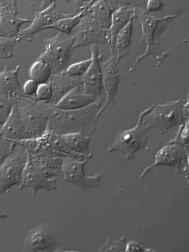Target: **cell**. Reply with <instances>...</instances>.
Returning a JSON list of instances; mask_svg holds the SVG:
<instances>
[{
    "label": "cell",
    "mask_w": 189,
    "mask_h": 252,
    "mask_svg": "<svg viewBox=\"0 0 189 252\" xmlns=\"http://www.w3.org/2000/svg\"><path fill=\"white\" fill-rule=\"evenodd\" d=\"M163 6V1H159V0H150V1H146L145 9L146 12L150 13L160 10Z\"/></svg>",
    "instance_id": "35"
},
{
    "label": "cell",
    "mask_w": 189,
    "mask_h": 252,
    "mask_svg": "<svg viewBox=\"0 0 189 252\" xmlns=\"http://www.w3.org/2000/svg\"><path fill=\"white\" fill-rule=\"evenodd\" d=\"M15 103L14 98L10 94L0 91V128L7 120Z\"/></svg>",
    "instance_id": "27"
},
{
    "label": "cell",
    "mask_w": 189,
    "mask_h": 252,
    "mask_svg": "<svg viewBox=\"0 0 189 252\" xmlns=\"http://www.w3.org/2000/svg\"><path fill=\"white\" fill-rule=\"evenodd\" d=\"M63 244L62 238L51 222L36 225L24 238V252H56Z\"/></svg>",
    "instance_id": "8"
},
{
    "label": "cell",
    "mask_w": 189,
    "mask_h": 252,
    "mask_svg": "<svg viewBox=\"0 0 189 252\" xmlns=\"http://www.w3.org/2000/svg\"><path fill=\"white\" fill-rule=\"evenodd\" d=\"M132 30H133V20L121 30L117 35L115 44L114 56L116 62L120 61L127 56L131 50Z\"/></svg>",
    "instance_id": "25"
},
{
    "label": "cell",
    "mask_w": 189,
    "mask_h": 252,
    "mask_svg": "<svg viewBox=\"0 0 189 252\" xmlns=\"http://www.w3.org/2000/svg\"><path fill=\"white\" fill-rule=\"evenodd\" d=\"M152 249H148L142 246L135 241H128L126 243L125 252H151Z\"/></svg>",
    "instance_id": "36"
},
{
    "label": "cell",
    "mask_w": 189,
    "mask_h": 252,
    "mask_svg": "<svg viewBox=\"0 0 189 252\" xmlns=\"http://www.w3.org/2000/svg\"><path fill=\"white\" fill-rule=\"evenodd\" d=\"M150 109V107L141 112L138 123L133 128L118 130L115 140L108 146L107 151L110 154L114 152L122 153L125 160L130 161L134 159L138 151L146 149L150 128L144 125L143 118Z\"/></svg>",
    "instance_id": "5"
},
{
    "label": "cell",
    "mask_w": 189,
    "mask_h": 252,
    "mask_svg": "<svg viewBox=\"0 0 189 252\" xmlns=\"http://www.w3.org/2000/svg\"><path fill=\"white\" fill-rule=\"evenodd\" d=\"M28 154V161L22 174L20 190L30 188L32 195L40 189L56 190L58 188L57 178H63V158Z\"/></svg>",
    "instance_id": "2"
},
{
    "label": "cell",
    "mask_w": 189,
    "mask_h": 252,
    "mask_svg": "<svg viewBox=\"0 0 189 252\" xmlns=\"http://www.w3.org/2000/svg\"><path fill=\"white\" fill-rule=\"evenodd\" d=\"M28 157L26 150L16 143L12 154L0 165V195L14 186H20Z\"/></svg>",
    "instance_id": "10"
},
{
    "label": "cell",
    "mask_w": 189,
    "mask_h": 252,
    "mask_svg": "<svg viewBox=\"0 0 189 252\" xmlns=\"http://www.w3.org/2000/svg\"><path fill=\"white\" fill-rule=\"evenodd\" d=\"M53 96V90L48 83L39 84L35 98L40 102L48 103Z\"/></svg>",
    "instance_id": "33"
},
{
    "label": "cell",
    "mask_w": 189,
    "mask_h": 252,
    "mask_svg": "<svg viewBox=\"0 0 189 252\" xmlns=\"http://www.w3.org/2000/svg\"><path fill=\"white\" fill-rule=\"evenodd\" d=\"M73 35L75 39L73 49L93 45H107L109 46L108 31L101 28L95 20L85 13L80 23L74 29Z\"/></svg>",
    "instance_id": "12"
},
{
    "label": "cell",
    "mask_w": 189,
    "mask_h": 252,
    "mask_svg": "<svg viewBox=\"0 0 189 252\" xmlns=\"http://www.w3.org/2000/svg\"><path fill=\"white\" fill-rule=\"evenodd\" d=\"M118 62L114 56L110 55L109 59L101 63L102 68V85L105 96V102L98 113V118H100L103 111L108 105L114 102L118 93L119 83L121 76L119 74Z\"/></svg>",
    "instance_id": "17"
},
{
    "label": "cell",
    "mask_w": 189,
    "mask_h": 252,
    "mask_svg": "<svg viewBox=\"0 0 189 252\" xmlns=\"http://www.w3.org/2000/svg\"><path fill=\"white\" fill-rule=\"evenodd\" d=\"M16 142L4 138L0 132V165L12 154Z\"/></svg>",
    "instance_id": "32"
},
{
    "label": "cell",
    "mask_w": 189,
    "mask_h": 252,
    "mask_svg": "<svg viewBox=\"0 0 189 252\" xmlns=\"http://www.w3.org/2000/svg\"><path fill=\"white\" fill-rule=\"evenodd\" d=\"M21 69L22 66L18 65L13 69L5 66L0 71V91L10 94L13 98L25 96L18 79V74Z\"/></svg>",
    "instance_id": "22"
},
{
    "label": "cell",
    "mask_w": 189,
    "mask_h": 252,
    "mask_svg": "<svg viewBox=\"0 0 189 252\" xmlns=\"http://www.w3.org/2000/svg\"><path fill=\"white\" fill-rule=\"evenodd\" d=\"M0 132L4 138L10 141L17 142L28 139L26 130L22 125L21 119L16 105V100L7 120L0 128Z\"/></svg>",
    "instance_id": "21"
},
{
    "label": "cell",
    "mask_w": 189,
    "mask_h": 252,
    "mask_svg": "<svg viewBox=\"0 0 189 252\" xmlns=\"http://www.w3.org/2000/svg\"><path fill=\"white\" fill-rule=\"evenodd\" d=\"M189 121V100H174L150 106L143 123L151 129L157 128L162 136L170 129Z\"/></svg>",
    "instance_id": "4"
},
{
    "label": "cell",
    "mask_w": 189,
    "mask_h": 252,
    "mask_svg": "<svg viewBox=\"0 0 189 252\" xmlns=\"http://www.w3.org/2000/svg\"><path fill=\"white\" fill-rule=\"evenodd\" d=\"M95 96L85 94L82 85L74 88L67 92L55 105L58 109L66 110H75L91 106L98 100Z\"/></svg>",
    "instance_id": "19"
},
{
    "label": "cell",
    "mask_w": 189,
    "mask_h": 252,
    "mask_svg": "<svg viewBox=\"0 0 189 252\" xmlns=\"http://www.w3.org/2000/svg\"><path fill=\"white\" fill-rule=\"evenodd\" d=\"M104 102L105 99L99 98L91 106L75 110H62L46 103L47 129L60 136L73 132L92 136L95 131L100 119L98 113Z\"/></svg>",
    "instance_id": "1"
},
{
    "label": "cell",
    "mask_w": 189,
    "mask_h": 252,
    "mask_svg": "<svg viewBox=\"0 0 189 252\" xmlns=\"http://www.w3.org/2000/svg\"><path fill=\"white\" fill-rule=\"evenodd\" d=\"M92 63L82 79L83 92L90 95L102 98L103 91L102 68L100 61L103 55L99 51L97 45L91 46Z\"/></svg>",
    "instance_id": "15"
},
{
    "label": "cell",
    "mask_w": 189,
    "mask_h": 252,
    "mask_svg": "<svg viewBox=\"0 0 189 252\" xmlns=\"http://www.w3.org/2000/svg\"><path fill=\"white\" fill-rule=\"evenodd\" d=\"M44 42V51L38 59L50 66L53 75L66 70L74 50L73 36L59 32Z\"/></svg>",
    "instance_id": "7"
},
{
    "label": "cell",
    "mask_w": 189,
    "mask_h": 252,
    "mask_svg": "<svg viewBox=\"0 0 189 252\" xmlns=\"http://www.w3.org/2000/svg\"><path fill=\"white\" fill-rule=\"evenodd\" d=\"M29 77L38 84L47 83L53 75L50 66L43 61L37 59L32 64L29 72Z\"/></svg>",
    "instance_id": "26"
},
{
    "label": "cell",
    "mask_w": 189,
    "mask_h": 252,
    "mask_svg": "<svg viewBox=\"0 0 189 252\" xmlns=\"http://www.w3.org/2000/svg\"><path fill=\"white\" fill-rule=\"evenodd\" d=\"M89 159L63 158L62 165L63 180L82 190L89 191L100 188L102 184V173H96L94 176H89L85 173V165Z\"/></svg>",
    "instance_id": "9"
},
{
    "label": "cell",
    "mask_w": 189,
    "mask_h": 252,
    "mask_svg": "<svg viewBox=\"0 0 189 252\" xmlns=\"http://www.w3.org/2000/svg\"><path fill=\"white\" fill-rule=\"evenodd\" d=\"M169 143L177 144V145L188 147L189 146V121L179 126L176 136L169 142Z\"/></svg>",
    "instance_id": "31"
},
{
    "label": "cell",
    "mask_w": 189,
    "mask_h": 252,
    "mask_svg": "<svg viewBox=\"0 0 189 252\" xmlns=\"http://www.w3.org/2000/svg\"><path fill=\"white\" fill-rule=\"evenodd\" d=\"M91 63L92 58L91 57L89 59L83 61V62L73 63V64L69 65L65 71L69 75L81 78L89 69Z\"/></svg>",
    "instance_id": "30"
},
{
    "label": "cell",
    "mask_w": 189,
    "mask_h": 252,
    "mask_svg": "<svg viewBox=\"0 0 189 252\" xmlns=\"http://www.w3.org/2000/svg\"><path fill=\"white\" fill-rule=\"evenodd\" d=\"M48 83L53 90V96L47 104L55 105L67 92L82 85V79L69 75L66 71H63L52 75Z\"/></svg>",
    "instance_id": "18"
},
{
    "label": "cell",
    "mask_w": 189,
    "mask_h": 252,
    "mask_svg": "<svg viewBox=\"0 0 189 252\" xmlns=\"http://www.w3.org/2000/svg\"><path fill=\"white\" fill-rule=\"evenodd\" d=\"M0 35H1V32H0Z\"/></svg>",
    "instance_id": "38"
},
{
    "label": "cell",
    "mask_w": 189,
    "mask_h": 252,
    "mask_svg": "<svg viewBox=\"0 0 189 252\" xmlns=\"http://www.w3.org/2000/svg\"><path fill=\"white\" fill-rule=\"evenodd\" d=\"M127 243L126 236H123L118 240L108 239L99 247V252H125Z\"/></svg>",
    "instance_id": "29"
},
{
    "label": "cell",
    "mask_w": 189,
    "mask_h": 252,
    "mask_svg": "<svg viewBox=\"0 0 189 252\" xmlns=\"http://www.w3.org/2000/svg\"><path fill=\"white\" fill-rule=\"evenodd\" d=\"M39 84L34 80L29 79L27 81L22 88V91L25 96L28 97H35L36 93H37V88Z\"/></svg>",
    "instance_id": "34"
},
{
    "label": "cell",
    "mask_w": 189,
    "mask_h": 252,
    "mask_svg": "<svg viewBox=\"0 0 189 252\" xmlns=\"http://www.w3.org/2000/svg\"><path fill=\"white\" fill-rule=\"evenodd\" d=\"M114 12L112 13L111 23L108 30L109 34V47L110 55L114 56L115 44L117 35L123 30L130 20H134L136 15V7L142 1H110Z\"/></svg>",
    "instance_id": "13"
},
{
    "label": "cell",
    "mask_w": 189,
    "mask_h": 252,
    "mask_svg": "<svg viewBox=\"0 0 189 252\" xmlns=\"http://www.w3.org/2000/svg\"><path fill=\"white\" fill-rule=\"evenodd\" d=\"M114 11L110 1L99 0L93 1L87 13L98 22L101 28L108 31L111 23Z\"/></svg>",
    "instance_id": "24"
},
{
    "label": "cell",
    "mask_w": 189,
    "mask_h": 252,
    "mask_svg": "<svg viewBox=\"0 0 189 252\" xmlns=\"http://www.w3.org/2000/svg\"><path fill=\"white\" fill-rule=\"evenodd\" d=\"M19 41V38L0 35V60H9L13 57V47Z\"/></svg>",
    "instance_id": "28"
},
{
    "label": "cell",
    "mask_w": 189,
    "mask_h": 252,
    "mask_svg": "<svg viewBox=\"0 0 189 252\" xmlns=\"http://www.w3.org/2000/svg\"><path fill=\"white\" fill-rule=\"evenodd\" d=\"M165 165L175 168L177 173H186L189 169L188 148L168 143L157 153L155 156L154 164L145 168L142 172L140 179L155 166Z\"/></svg>",
    "instance_id": "11"
},
{
    "label": "cell",
    "mask_w": 189,
    "mask_h": 252,
    "mask_svg": "<svg viewBox=\"0 0 189 252\" xmlns=\"http://www.w3.org/2000/svg\"><path fill=\"white\" fill-rule=\"evenodd\" d=\"M65 145L71 152L87 158L93 155L90 152L89 145L91 136H85L81 132H73L61 136Z\"/></svg>",
    "instance_id": "23"
},
{
    "label": "cell",
    "mask_w": 189,
    "mask_h": 252,
    "mask_svg": "<svg viewBox=\"0 0 189 252\" xmlns=\"http://www.w3.org/2000/svg\"><path fill=\"white\" fill-rule=\"evenodd\" d=\"M93 1L74 2L76 5L75 15L58 20L52 26L47 27L46 29H54V30L59 31L60 33L71 35V33L80 23L81 20L87 13L88 9L91 6Z\"/></svg>",
    "instance_id": "20"
},
{
    "label": "cell",
    "mask_w": 189,
    "mask_h": 252,
    "mask_svg": "<svg viewBox=\"0 0 189 252\" xmlns=\"http://www.w3.org/2000/svg\"><path fill=\"white\" fill-rule=\"evenodd\" d=\"M17 1H0V32L1 35L17 37L22 25L32 20L19 16Z\"/></svg>",
    "instance_id": "16"
},
{
    "label": "cell",
    "mask_w": 189,
    "mask_h": 252,
    "mask_svg": "<svg viewBox=\"0 0 189 252\" xmlns=\"http://www.w3.org/2000/svg\"><path fill=\"white\" fill-rule=\"evenodd\" d=\"M75 14L73 13H65L61 12L56 6V2L53 1L48 7L36 12L34 18L28 28L20 31L18 36L20 40H26L31 42L33 41V37L39 31L45 30L47 27L51 26L58 20L71 17Z\"/></svg>",
    "instance_id": "14"
},
{
    "label": "cell",
    "mask_w": 189,
    "mask_h": 252,
    "mask_svg": "<svg viewBox=\"0 0 189 252\" xmlns=\"http://www.w3.org/2000/svg\"><path fill=\"white\" fill-rule=\"evenodd\" d=\"M28 139L42 136L47 129V104L34 97L14 98Z\"/></svg>",
    "instance_id": "6"
},
{
    "label": "cell",
    "mask_w": 189,
    "mask_h": 252,
    "mask_svg": "<svg viewBox=\"0 0 189 252\" xmlns=\"http://www.w3.org/2000/svg\"><path fill=\"white\" fill-rule=\"evenodd\" d=\"M146 1H142L141 4L136 7L135 19H138L140 22L142 36L141 42H145L146 49L143 55L138 56L130 67L129 72L132 73L139 63L149 56H154L157 66H161L166 59L170 56L169 52L164 51L163 47L158 41L155 39V33L158 25L164 20H170L175 19L178 15H165L160 18L151 15L146 11Z\"/></svg>",
    "instance_id": "3"
},
{
    "label": "cell",
    "mask_w": 189,
    "mask_h": 252,
    "mask_svg": "<svg viewBox=\"0 0 189 252\" xmlns=\"http://www.w3.org/2000/svg\"><path fill=\"white\" fill-rule=\"evenodd\" d=\"M8 218L7 214L4 212L2 209L0 208V219H5Z\"/></svg>",
    "instance_id": "37"
}]
</instances>
